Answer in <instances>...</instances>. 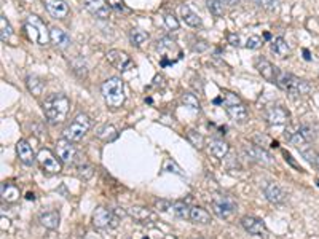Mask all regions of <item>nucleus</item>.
I'll return each instance as SVG.
<instances>
[{
    "label": "nucleus",
    "instance_id": "nucleus-6",
    "mask_svg": "<svg viewBox=\"0 0 319 239\" xmlns=\"http://www.w3.org/2000/svg\"><path fill=\"white\" fill-rule=\"evenodd\" d=\"M93 121L86 113H78L75 118L70 121V125L62 131V137L69 142H78L83 139V136L91 129Z\"/></svg>",
    "mask_w": 319,
    "mask_h": 239
},
{
    "label": "nucleus",
    "instance_id": "nucleus-51",
    "mask_svg": "<svg viewBox=\"0 0 319 239\" xmlns=\"http://www.w3.org/2000/svg\"><path fill=\"white\" fill-rule=\"evenodd\" d=\"M198 239H204V238H198Z\"/></svg>",
    "mask_w": 319,
    "mask_h": 239
},
{
    "label": "nucleus",
    "instance_id": "nucleus-30",
    "mask_svg": "<svg viewBox=\"0 0 319 239\" xmlns=\"http://www.w3.org/2000/svg\"><path fill=\"white\" fill-rule=\"evenodd\" d=\"M117 136H118L117 129L113 128L112 125H104L102 128L97 129V137L102 139V141H105V142L113 141V139H115Z\"/></svg>",
    "mask_w": 319,
    "mask_h": 239
},
{
    "label": "nucleus",
    "instance_id": "nucleus-25",
    "mask_svg": "<svg viewBox=\"0 0 319 239\" xmlns=\"http://www.w3.org/2000/svg\"><path fill=\"white\" fill-rule=\"evenodd\" d=\"M190 220L198 225H208L211 224V216L206 209L200 208V206H195V208L190 209Z\"/></svg>",
    "mask_w": 319,
    "mask_h": 239
},
{
    "label": "nucleus",
    "instance_id": "nucleus-11",
    "mask_svg": "<svg viewBox=\"0 0 319 239\" xmlns=\"http://www.w3.org/2000/svg\"><path fill=\"white\" fill-rule=\"evenodd\" d=\"M85 8L97 19H107L110 16V5L105 0H85Z\"/></svg>",
    "mask_w": 319,
    "mask_h": 239
},
{
    "label": "nucleus",
    "instance_id": "nucleus-1",
    "mask_svg": "<svg viewBox=\"0 0 319 239\" xmlns=\"http://www.w3.org/2000/svg\"><path fill=\"white\" fill-rule=\"evenodd\" d=\"M70 109V101L69 97L62 93H54L50 94L43 102V112L45 117L51 123H61L65 120Z\"/></svg>",
    "mask_w": 319,
    "mask_h": 239
},
{
    "label": "nucleus",
    "instance_id": "nucleus-43",
    "mask_svg": "<svg viewBox=\"0 0 319 239\" xmlns=\"http://www.w3.org/2000/svg\"><path fill=\"white\" fill-rule=\"evenodd\" d=\"M259 5H262L267 10H273V8L278 5V0H256Z\"/></svg>",
    "mask_w": 319,
    "mask_h": 239
},
{
    "label": "nucleus",
    "instance_id": "nucleus-37",
    "mask_svg": "<svg viewBox=\"0 0 319 239\" xmlns=\"http://www.w3.org/2000/svg\"><path fill=\"white\" fill-rule=\"evenodd\" d=\"M189 141L192 142L193 147L196 148H203V144H204V139L201 134H198L196 131H189Z\"/></svg>",
    "mask_w": 319,
    "mask_h": 239
},
{
    "label": "nucleus",
    "instance_id": "nucleus-16",
    "mask_svg": "<svg viewBox=\"0 0 319 239\" xmlns=\"http://www.w3.org/2000/svg\"><path fill=\"white\" fill-rule=\"evenodd\" d=\"M244 152H246L248 158L256 161L259 164H264V166H268V164L273 163V158L272 155H270L265 148L262 147H257V145H248L246 148H244Z\"/></svg>",
    "mask_w": 319,
    "mask_h": 239
},
{
    "label": "nucleus",
    "instance_id": "nucleus-17",
    "mask_svg": "<svg viewBox=\"0 0 319 239\" xmlns=\"http://www.w3.org/2000/svg\"><path fill=\"white\" fill-rule=\"evenodd\" d=\"M56 152H58V158L62 163H72L73 158H75V155H77V150H75V145H73V142L65 141V139L58 141V144H56Z\"/></svg>",
    "mask_w": 319,
    "mask_h": 239
},
{
    "label": "nucleus",
    "instance_id": "nucleus-7",
    "mask_svg": "<svg viewBox=\"0 0 319 239\" xmlns=\"http://www.w3.org/2000/svg\"><path fill=\"white\" fill-rule=\"evenodd\" d=\"M212 209L214 214L220 219H228L236 211V203L228 195H216L212 200Z\"/></svg>",
    "mask_w": 319,
    "mask_h": 239
},
{
    "label": "nucleus",
    "instance_id": "nucleus-36",
    "mask_svg": "<svg viewBox=\"0 0 319 239\" xmlns=\"http://www.w3.org/2000/svg\"><path fill=\"white\" fill-rule=\"evenodd\" d=\"M182 102L185 104V107H190V109L196 110V112H200L201 109V105H200V101L195 97V94H190V93H187L182 96Z\"/></svg>",
    "mask_w": 319,
    "mask_h": 239
},
{
    "label": "nucleus",
    "instance_id": "nucleus-32",
    "mask_svg": "<svg viewBox=\"0 0 319 239\" xmlns=\"http://www.w3.org/2000/svg\"><path fill=\"white\" fill-rule=\"evenodd\" d=\"M11 35H13V27L5 18V14H2L0 16V38H2V42L5 43L11 38Z\"/></svg>",
    "mask_w": 319,
    "mask_h": 239
},
{
    "label": "nucleus",
    "instance_id": "nucleus-46",
    "mask_svg": "<svg viewBox=\"0 0 319 239\" xmlns=\"http://www.w3.org/2000/svg\"><path fill=\"white\" fill-rule=\"evenodd\" d=\"M8 227H10V220L2 217V232H5V230H8Z\"/></svg>",
    "mask_w": 319,
    "mask_h": 239
},
{
    "label": "nucleus",
    "instance_id": "nucleus-24",
    "mask_svg": "<svg viewBox=\"0 0 319 239\" xmlns=\"http://www.w3.org/2000/svg\"><path fill=\"white\" fill-rule=\"evenodd\" d=\"M228 150H230V145H228L225 141H220V139H214V141L209 142V152L211 155H214L216 158L222 160L227 156Z\"/></svg>",
    "mask_w": 319,
    "mask_h": 239
},
{
    "label": "nucleus",
    "instance_id": "nucleus-18",
    "mask_svg": "<svg viewBox=\"0 0 319 239\" xmlns=\"http://www.w3.org/2000/svg\"><path fill=\"white\" fill-rule=\"evenodd\" d=\"M16 153H18V158L21 160V163L26 164V166H32L37 160V156L34 155L32 147L26 141H19L18 144H16Z\"/></svg>",
    "mask_w": 319,
    "mask_h": 239
},
{
    "label": "nucleus",
    "instance_id": "nucleus-47",
    "mask_svg": "<svg viewBox=\"0 0 319 239\" xmlns=\"http://www.w3.org/2000/svg\"><path fill=\"white\" fill-rule=\"evenodd\" d=\"M284 156H286V161H289V163L292 164V166H294V168H297V169H299V166H297V164H296V163H294V160H292V156H291L289 153H284Z\"/></svg>",
    "mask_w": 319,
    "mask_h": 239
},
{
    "label": "nucleus",
    "instance_id": "nucleus-14",
    "mask_svg": "<svg viewBox=\"0 0 319 239\" xmlns=\"http://www.w3.org/2000/svg\"><path fill=\"white\" fill-rule=\"evenodd\" d=\"M267 123L272 126H280V125H286L291 118V113L284 109L281 105H275L272 109H268L265 113Z\"/></svg>",
    "mask_w": 319,
    "mask_h": 239
},
{
    "label": "nucleus",
    "instance_id": "nucleus-49",
    "mask_svg": "<svg viewBox=\"0 0 319 239\" xmlns=\"http://www.w3.org/2000/svg\"><path fill=\"white\" fill-rule=\"evenodd\" d=\"M304 53H305V59H307V61H310V53L307 51V49H305V51H304Z\"/></svg>",
    "mask_w": 319,
    "mask_h": 239
},
{
    "label": "nucleus",
    "instance_id": "nucleus-42",
    "mask_svg": "<svg viewBox=\"0 0 319 239\" xmlns=\"http://www.w3.org/2000/svg\"><path fill=\"white\" fill-rule=\"evenodd\" d=\"M299 150H300V152H302V155H304L305 158H307V161H310V163H316V158H318V156H316L312 150H307V148H304V147H300Z\"/></svg>",
    "mask_w": 319,
    "mask_h": 239
},
{
    "label": "nucleus",
    "instance_id": "nucleus-27",
    "mask_svg": "<svg viewBox=\"0 0 319 239\" xmlns=\"http://www.w3.org/2000/svg\"><path fill=\"white\" fill-rule=\"evenodd\" d=\"M40 224H42L45 228L48 230H56L59 227V222L61 217L58 212H45V214H40Z\"/></svg>",
    "mask_w": 319,
    "mask_h": 239
},
{
    "label": "nucleus",
    "instance_id": "nucleus-35",
    "mask_svg": "<svg viewBox=\"0 0 319 239\" xmlns=\"http://www.w3.org/2000/svg\"><path fill=\"white\" fill-rule=\"evenodd\" d=\"M157 48H158V51H160L163 56L166 54L168 49H177L176 42H174V40H171L169 37H163V38H160V40H158ZM177 51H179V49H177ZM163 56H161V57H163Z\"/></svg>",
    "mask_w": 319,
    "mask_h": 239
},
{
    "label": "nucleus",
    "instance_id": "nucleus-22",
    "mask_svg": "<svg viewBox=\"0 0 319 239\" xmlns=\"http://www.w3.org/2000/svg\"><path fill=\"white\" fill-rule=\"evenodd\" d=\"M128 214L131 217H133L136 222H139V224H149V222H153L155 220V216L145 208H139V206H134V208L128 209Z\"/></svg>",
    "mask_w": 319,
    "mask_h": 239
},
{
    "label": "nucleus",
    "instance_id": "nucleus-45",
    "mask_svg": "<svg viewBox=\"0 0 319 239\" xmlns=\"http://www.w3.org/2000/svg\"><path fill=\"white\" fill-rule=\"evenodd\" d=\"M228 42H230L233 46H240V35H236V34H228Z\"/></svg>",
    "mask_w": 319,
    "mask_h": 239
},
{
    "label": "nucleus",
    "instance_id": "nucleus-8",
    "mask_svg": "<svg viewBox=\"0 0 319 239\" xmlns=\"http://www.w3.org/2000/svg\"><path fill=\"white\" fill-rule=\"evenodd\" d=\"M37 160L40 163V166H42L48 172V174H59V172H61L59 160L56 158V156L53 155V152L48 150V148H42V150L38 152Z\"/></svg>",
    "mask_w": 319,
    "mask_h": 239
},
{
    "label": "nucleus",
    "instance_id": "nucleus-15",
    "mask_svg": "<svg viewBox=\"0 0 319 239\" xmlns=\"http://www.w3.org/2000/svg\"><path fill=\"white\" fill-rule=\"evenodd\" d=\"M46 11L56 19H65L69 16V5L65 0H43Z\"/></svg>",
    "mask_w": 319,
    "mask_h": 239
},
{
    "label": "nucleus",
    "instance_id": "nucleus-28",
    "mask_svg": "<svg viewBox=\"0 0 319 239\" xmlns=\"http://www.w3.org/2000/svg\"><path fill=\"white\" fill-rule=\"evenodd\" d=\"M2 198L6 203H14L19 198V188L13 184H3L2 185Z\"/></svg>",
    "mask_w": 319,
    "mask_h": 239
},
{
    "label": "nucleus",
    "instance_id": "nucleus-33",
    "mask_svg": "<svg viewBox=\"0 0 319 239\" xmlns=\"http://www.w3.org/2000/svg\"><path fill=\"white\" fill-rule=\"evenodd\" d=\"M129 40H131V43H133L134 46H141V45H144L147 42V40H149V34H145L144 30L133 29L129 32Z\"/></svg>",
    "mask_w": 319,
    "mask_h": 239
},
{
    "label": "nucleus",
    "instance_id": "nucleus-26",
    "mask_svg": "<svg viewBox=\"0 0 319 239\" xmlns=\"http://www.w3.org/2000/svg\"><path fill=\"white\" fill-rule=\"evenodd\" d=\"M272 51L278 56L284 59V57H288L291 54V48L288 45V42L283 38V37H276L273 42H272Z\"/></svg>",
    "mask_w": 319,
    "mask_h": 239
},
{
    "label": "nucleus",
    "instance_id": "nucleus-41",
    "mask_svg": "<svg viewBox=\"0 0 319 239\" xmlns=\"http://www.w3.org/2000/svg\"><path fill=\"white\" fill-rule=\"evenodd\" d=\"M78 171H80V176L83 177L85 180H88L89 177L93 176V168L89 166V164H86V166H80Z\"/></svg>",
    "mask_w": 319,
    "mask_h": 239
},
{
    "label": "nucleus",
    "instance_id": "nucleus-20",
    "mask_svg": "<svg viewBox=\"0 0 319 239\" xmlns=\"http://www.w3.org/2000/svg\"><path fill=\"white\" fill-rule=\"evenodd\" d=\"M257 69L260 72V75L264 77L265 80L272 81V83H275V81H276V75H278V72H280V69H278L276 65H273L270 61L259 59L257 61Z\"/></svg>",
    "mask_w": 319,
    "mask_h": 239
},
{
    "label": "nucleus",
    "instance_id": "nucleus-23",
    "mask_svg": "<svg viewBox=\"0 0 319 239\" xmlns=\"http://www.w3.org/2000/svg\"><path fill=\"white\" fill-rule=\"evenodd\" d=\"M181 14H182V19L187 26H190V27H200L201 26V18L192 10L189 5L181 6Z\"/></svg>",
    "mask_w": 319,
    "mask_h": 239
},
{
    "label": "nucleus",
    "instance_id": "nucleus-44",
    "mask_svg": "<svg viewBox=\"0 0 319 239\" xmlns=\"http://www.w3.org/2000/svg\"><path fill=\"white\" fill-rule=\"evenodd\" d=\"M157 208H158L161 212H166L168 209L173 208V204L168 203V201H157Z\"/></svg>",
    "mask_w": 319,
    "mask_h": 239
},
{
    "label": "nucleus",
    "instance_id": "nucleus-19",
    "mask_svg": "<svg viewBox=\"0 0 319 239\" xmlns=\"http://www.w3.org/2000/svg\"><path fill=\"white\" fill-rule=\"evenodd\" d=\"M264 193H265L267 200L270 203H273V204H281L284 201V198H286V193H284L283 188L280 185L273 184V182H270L268 185H265Z\"/></svg>",
    "mask_w": 319,
    "mask_h": 239
},
{
    "label": "nucleus",
    "instance_id": "nucleus-38",
    "mask_svg": "<svg viewBox=\"0 0 319 239\" xmlns=\"http://www.w3.org/2000/svg\"><path fill=\"white\" fill-rule=\"evenodd\" d=\"M165 24H166V27L169 30H177L179 29V21L174 14H171V13H166L165 14Z\"/></svg>",
    "mask_w": 319,
    "mask_h": 239
},
{
    "label": "nucleus",
    "instance_id": "nucleus-12",
    "mask_svg": "<svg viewBox=\"0 0 319 239\" xmlns=\"http://www.w3.org/2000/svg\"><path fill=\"white\" fill-rule=\"evenodd\" d=\"M105 57H107V61H109L110 65H113V67L121 70V72L128 70L131 65H133L131 57L125 51H120V49H110Z\"/></svg>",
    "mask_w": 319,
    "mask_h": 239
},
{
    "label": "nucleus",
    "instance_id": "nucleus-40",
    "mask_svg": "<svg viewBox=\"0 0 319 239\" xmlns=\"http://www.w3.org/2000/svg\"><path fill=\"white\" fill-rule=\"evenodd\" d=\"M165 171H166V172H176V174L182 176L181 168H179L177 164H176V163H173L171 160H166V161H165Z\"/></svg>",
    "mask_w": 319,
    "mask_h": 239
},
{
    "label": "nucleus",
    "instance_id": "nucleus-34",
    "mask_svg": "<svg viewBox=\"0 0 319 239\" xmlns=\"http://www.w3.org/2000/svg\"><path fill=\"white\" fill-rule=\"evenodd\" d=\"M206 5H208V10L211 11V14H214L216 18L224 16L225 8H224L222 0H206Z\"/></svg>",
    "mask_w": 319,
    "mask_h": 239
},
{
    "label": "nucleus",
    "instance_id": "nucleus-48",
    "mask_svg": "<svg viewBox=\"0 0 319 239\" xmlns=\"http://www.w3.org/2000/svg\"><path fill=\"white\" fill-rule=\"evenodd\" d=\"M238 2H240V0H222L224 5H236Z\"/></svg>",
    "mask_w": 319,
    "mask_h": 239
},
{
    "label": "nucleus",
    "instance_id": "nucleus-5",
    "mask_svg": "<svg viewBox=\"0 0 319 239\" xmlns=\"http://www.w3.org/2000/svg\"><path fill=\"white\" fill-rule=\"evenodd\" d=\"M24 30H26V35L32 43L46 45L51 40L50 30L46 29V24L40 19L37 14L27 16L26 24H24Z\"/></svg>",
    "mask_w": 319,
    "mask_h": 239
},
{
    "label": "nucleus",
    "instance_id": "nucleus-9",
    "mask_svg": "<svg viewBox=\"0 0 319 239\" xmlns=\"http://www.w3.org/2000/svg\"><path fill=\"white\" fill-rule=\"evenodd\" d=\"M117 222H118V217H115V214L109 209L102 208V206L93 212V225L96 228L104 230L107 227H117Z\"/></svg>",
    "mask_w": 319,
    "mask_h": 239
},
{
    "label": "nucleus",
    "instance_id": "nucleus-3",
    "mask_svg": "<svg viewBox=\"0 0 319 239\" xmlns=\"http://www.w3.org/2000/svg\"><path fill=\"white\" fill-rule=\"evenodd\" d=\"M275 83H276L278 88H281L283 91L289 93L292 96H304V94L310 93V85L307 83L305 80L292 75V73L283 72V70L278 72Z\"/></svg>",
    "mask_w": 319,
    "mask_h": 239
},
{
    "label": "nucleus",
    "instance_id": "nucleus-4",
    "mask_svg": "<svg viewBox=\"0 0 319 239\" xmlns=\"http://www.w3.org/2000/svg\"><path fill=\"white\" fill-rule=\"evenodd\" d=\"M222 102L225 107V112L228 113V117H230L233 121L236 123H244L248 120V109L244 102L241 101V97H238L236 94L230 93V91H225L222 94V99H217L216 104Z\"/></svg>",
    "mask_w": 319,
    "mask_h": 239
},
{
    "label": "nucleus",
    "instance_id": "nucleus-31",
    "mask_svg": "<svg viewBox=\"0 0 319 239\" xmlns=\"http://www.w3.org/2000/svg\"><path fill=\"white\" fill-rule=\"evenodd\" d=\"M190 209H192V208H189V206H187L185 203H181V201L174 203L173 208H171V211H173L174 216H176L177 219H182V220L190 219Z\"/></svg>",
    "mask_w": 319,
    "mask_h": 239
},
{
    "label": "nucleus",
    "instance_id": "nucleus-21",
    "mask_svg": "<svg viewBox=\"0 0 319 239\" xmlns=\"http://www.w3.org/2000/svg\"><path fill=\"white\" fill-rule=\"evenodd\" d=\"M50 38H51V42L58 48H61V49L67 48L70 45V37L67 35V32L59 29V27H51L50 29Z\"/></svg>",
    "mask_w": 319,
    "mask_h": 239
},
{
    "label": "nucleus",
    "instance_id": "nucleus-50",
    "mask_svg": "<svg viewBox=\"0 0 319 239\" xmlns=\"http://www.w3.org/2000/svg\"><path fill=\"white\" fill-rule=\"evenodd\" d=\"M316 164H318V168H319V155H318V158H316Z\"/></svg>",
    "mask_w": 319,
    "mask_h": 239
},
{
    "label": "nucleus",
    "instance_id": "nucleus-29",
    "mask_svg": "<svg viewBox=\"0 0 319 239\" xmlns=\"http://www.w3.org/2000/svg\"><path fill=\"white\" fill-rule=\"evenodd\" d=\"M26 83H27V89L34 96L42 94L43 88H45V83L42 81V78H38L37 75H29L27 80H26Z\"/></svg>",
    "mask_w": 319,
    "mask_h": 239
},
{
    "label": "nucleus",
    "instance_id": "nucleus-39",
    "mask_svg": "<svg viewBox=\"0 0 319 239\" xmlns=\"http://www.w3.org/2000/svg\"><path fill=\"white\" fill-rule=\"evenodd\" d=\"M260 46H262V38L257 37V35H251L246 40V48H249V49H257Z\"/></svg>",
    "mask_w": 319,
    "mask_h": 239
},
{
    "label": "nucleus",
    "instance_id": "nucleus-2",
    "mask_svg": "<svg viewBox=\"0 0 319 239\" xmlns=\"http://www.w3.org/2000/svg\"><path fill=\"white\" fill-rule=\"evenodd\" d=\"M101 91L104 96V101L110 109H120L125 102V85L121 78L110 77L102 83Z\"/></svg>",
    "mask_w": 319,
    "mask_h": 239
},
{
    "label": "nucleus",
    "instance_id": "nucleus-13",
    "mask_svg": "<svg viewBox=\"0 0 319 239\" xmlns=\"http://www.w3.org/2000/svg\"><path fill=\"white\" fill-rule=\"evenodd\" d=\"M241 225L246 232L252 236H267V227L260 219L254 216H244L241 219Z\"/></svg>",
    "mask_w": 319,
    "mask_h": 239
},
{
    "label": "nucleus",
    "instance_id": "nucleus-10",
    "mask_svg": "<svg viewBox=\"0 0 319 239\" xmlns=\"http://www.w3.org/2000/svg\"><path fill=\"white\" fill-rule=\"evenodd\" d=\"M315 137H316L315 129L312 126H308V125H304V126H300L296 133H292L288 139H289V142L292 145H296V147L300 148V147H304V145L312 142Z\"/></svg>",
    "mask_w": 319,
    "mask_h": 239
}]
</instances>
